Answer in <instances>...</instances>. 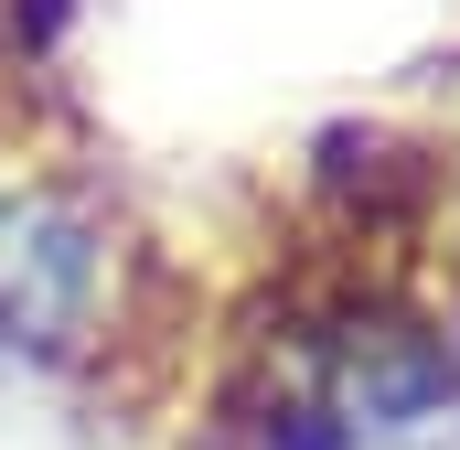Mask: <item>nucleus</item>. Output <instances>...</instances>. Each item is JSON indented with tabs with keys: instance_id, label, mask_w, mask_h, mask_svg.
<instances>
[{
	"instance_id": "1",
	"label": "nucleus",
	"mask_w": 460,
	"mask_h": 450,
	"mask_svg": "<svg viewBox=\"0 0 460 450\" xmlns=\"http://www.w3.org/2000/svg\"><path fill=\"white\" fill-rule=\"evenodd\" d=\"M108 322V225L54 183H0V364L86 354Z\"/></svg>"
}]
</instances>
